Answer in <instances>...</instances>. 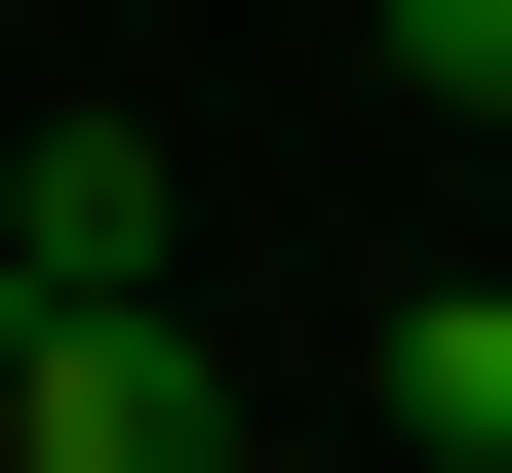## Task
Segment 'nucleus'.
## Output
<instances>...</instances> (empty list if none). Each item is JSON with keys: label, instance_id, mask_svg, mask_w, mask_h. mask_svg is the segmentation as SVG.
<instances>
[{"label": "nucleus", "instance_id": "1", "mask_svg": "<svg viewBox=\"0 0 512 473\" xmlns=\"http://www.w3.org/2000/svg\"><path fill=\"white\" fill-rule=\"evenodd\" d=\"M0 473H237V355L197 316H0Z\"/></svg>", "mask_w": 512, "mask_h": 473}, {"label": "nucleus", "instance_id": "2", "mask_svg": "<svg viewBox=\"0 0 512 473\" xmlns=\"http://www.w3.org/2000/svg\"><path fill=\"white\" fill-rule=\"evenodd\" d=\"M0 316H158V119H40L0 158Z\"/></svg>", "mask_w": 512, "mask_h": 473}, {"label": "nucleus", "instance_id": "3", "mask_svg": "<svg viewBox=\"0 0 512 473\" xmlns=\"http://www.w3.org/2000/svg\"><path fill=\"white\" fill-rule=\"evenodd\" d=\"M355 473H512V276H434V316L355 355Z\"/></svg>", "mask_w": 512, "mask_h": 473}, {"label": "nucleus", "instance_id": "4", "mask_svg": "<svg viewBox=\"0 0 512 473\" xmlns=\"http://www.w3.org/2000/svg\"><path fill=\"white\" fill-rule=\"evenodd\" d=\"M394 119H512V0H394Z\"/></svg>", "mask_w": 512, "mask_h": 473}, {"label": "nucleus", "instance_id": "5", "mask_svg": "<svg viewBox=\"0 0 512 473\" xmlns=\"http://www.w3.org/2000/svg\"><path fill=\"white\" fill-rule=\"evenodd\" d=\"M276 473H355V434H276Z\"/></svg>", "mask_w": 512, "mask_h": 473}]
</instances>
